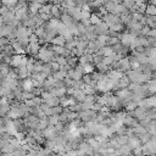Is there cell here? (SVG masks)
Here are the masks:
<instances>
[{"mask_svg":"<svg viewBox=\"0 0 156 156\" xmlns=\"http://www.w3.org/2000/svg\"><path fill=\"white\" fill-rule=\"evenodd\" d=\"M115 154L117 156H129L132 154V147L128 145V143L126 145H122L119 149L115 150Z\"/></svg>","mask_w":156,"mask_h":156,"instance_id":"obj_1","label":"cell"},{"mask_svg":"<svg viewBox=\"0 0 156 156\" xmlns=\"http://www.w3.org/2000/svg\"><path fill=\"white\" fill-rule=\"evenodd\" d=\"M128 145L134 149V147H138V146H141V141L138 136H133V138H129L128 139Z\"/></svg>","mask_w":156,"mask_h":156,"instance_id":"obj_2","label":"cell"},{"mask_svg":"<svg viewBox=\"0 0 156 156\" xmlns=\"http://www.w3.org/2000/svg\"><path fill=\"white\" fill-rule=\"evenodd\" d=\"M9 111H10V105L6 101L0 102V116L9 115Z\"/></svg>","mask_w":156,"mask_h":156,"instance_id":"obj_3","label":"cell"},{"mask_svg":"<svg viewBox=\"0 0 156 156\" xmlns=\"http://www.w3.org/2000/svg\"><path fill=\"white\" fill-rule=\"evenodd\" d=\"M65 43H66V39H65L62 35H58V37H56V38H54V39H52V44H54V45L63 46V45H65Z\"/></svg>","mask_w":156,"mask_h":156,"instance_id":"obj_4","label":"cell"},{"mask_svg":"<svg viewBox=\"0 0 156 156\" xmlns=\"http://www.w3.org/2000/svg\"><path fill=\"white\" fill-rule=\"evenodd\" d=\"M122 122H123V126H127V127H128V126H134V124H135L134 118H133L132 116H127V115L124 116V118H123Z\"/></svg>","mask_w":156,"mask_h":156,"instance_id":"obj_5","label":"cell"},{"mask_svg":"<svg viewBox=\"0 0 156 156\" xmlns=\"http://www.w3.org/2000/svg\"><path fill=\"white\" fill-rule=\"evenodd\" d=\"M138 138L140 139V141H141V145H143V144H146L147 141H150V140H151V134L146 132V133H144V134L139 135Z\"/></svg>","mask_w":156,"mask_h":156,"instance_id":"obj_6","label":"cell"},{"mask_svg":"<svg viewBox=\"0 0 156 156\" xmlns=\"http://www.w3.org/2000/svg\"><path fill=\"white\" fill-rule=\"evenodd\" d=\"M48 122H49V126L55 127V126L58 123V115H52V116H49Z\"/></svg>","mask_w":156,"mask_h":156,"instance_id":"obj_7","label":"cell"},{"mask_svg":"<svg viewBox=\"0 0 156 156\" xmlns=\"http://www.w3.org/2000/svg\"><path fill=\"white\" fill-rule=\"evenodd\" d=\"M23 89H24V91H32V87H33V82L30 80V79H26L24 82H23Z\"/></svg>","mask_w":156,"mask_h":156,"instance_id":"obj_8","label":"cell"},{"mask_svg":"<svg viewBox=\"0 0 156 156\" xmlns=\"http://www.w3.org/2000/svg\"><path fill=\"white\" fill-rule=\"evenodd\" d=\"M132 155H134V156H143L141 146H138V147H134V149H132Z\"/></svg>","mask_w":156,"mask_h":156,"instance_id":"obj_9","label":"cell"},{"mask_svg":"<svg viewBox=\"0 0 156 156\" xmlns=\"http://www.w3.org/2000/svg\"><path fill=\"white\" fill-rule=\"evenodd\" d=\"M66 156H79V151L78 150H71V151L66 152Z\"/></svg>","mask_w":156,"mask_h":156,"instance_id":"obj_10","label":"cell"},{"mask_svg":"<svg viewBox=\"0 0 156 156\" xmlns=\"http://www.w3.org/2000/svg\"><path fill=\"white\" fill-rule=\"evenodd\" d=\"M146 12H147L149 15H156V7H154V6H149L147 10H146Z\"/></svg>","mask_w":156,"mask_h":156,"instance_id":"obj_11","label":"cell"},{"mask_svg":"<svg viewBox=\"0 0 156 156\" xmlns=\"http://www.w3.org/2000/svg\"><path fill=\"white\" fill-rule=\"evenodd\" d=\"M91 23L93 24H100V20L96 16H91Z\"/></svg>","mask_w":156,"mask_h":156,"instance_id":"obj_12","label":"cell"},{"mask_svg":"<svg viewBox=\"0 0 156 156\" xmlns=\"http://www.w3.org/2000/svg\"><path fill=\"white\" fill-rule=\"evenodd\" d=\"M6 144H7V143H6L5 140H2V139L0 138V150H1V149H2V147H4L5 145H6Z\"/></svg>","mask_w":156,"mask_h":156,"instance_id":"obj_13","label":"cell"},{"mask_svg":"<svg viewBox=\"0 0 156 156\" xmlns=\"http://www.w3.org/2000/svg\"><path fill=\"white\" fill-rule=\"evenodd\" d=\"M102 156H117L115 152H112V154H105V155H102Z\"/></svg>","mask_w":156,"mask_h":156,"instance_id":"obj_14","label":"cell"},{"mask_svg":"<svg viewBox=\"0 0 156 156\" xmlns=\"http://www.w3.org/2000/svg\"><path fill=\"white\" fill-rule=\"evenodd\" d=\"M51 156H61V155H58V154H52Z\"/></svg>","mask_w":156,"mask_h":156,"instance_id":"obj_15","label":"cell"}]
</instances>
